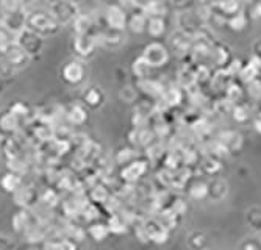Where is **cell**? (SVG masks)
<instances>
[{
	"mask_svg": "<svg viewBox=\"0 0 261 250\" xmlns=\"http://www.w3.org/2000/svg\"><path fill=\"white\" fill-rule=\"evenodd\" d=\"M166 58H168V52L163 47L161 44H150L146 47L144 55H142V60H144L149 66H160L164 64Z\"/></svg>",
	"mask_w": 261,
	"mask_h": 250,
	"instance_id": "5b68a950",
	"label": "cell"
},
{
	"mask_svg": "<svg viewBox=\"0 0 261 250\" xmlns=\"http://www.w3.org/2000/svg\"><path fill=\"white\" fill-rule=\"evenodd\" d=\"M82 100H83V105L88 109H99L105 102L103 91L100 88H97V86H91L83 93Z\"/></svg>",
	"mask_w": 261,
	"mask_h": 250,
	"instance_id": "8992f818",
	"label": "cell"
},
{
	"mask_svg": "<svg viewBox=\"0 0 261 250\" xmlns=\"http://www.w3.org/2000/svg\"><path fill=\"white\" fill-rule=\"evenodd\" d=\"M17 45L25 52L29 57L32 55H36L41 52L42 49V38L36 33H33L32 30H25L23 29L20 33H19V39H17Z\"/></svg>",
	"mask_w": 261,
	"mask_h": 250,
	"instance_id": "3957f363",
	"label": "cell"
},
{
	"mask_svg": "<svg viewBox=\"0 0 261 250\" xmlns=\"http://www.w3.org/2000/svg\"><path fill=\"white\" fill-rule=\"evenodd\" d=\"M128 27L136 33H139V32H142L146 27H147V22H146V19H144V16H141L139 14V17L138 16H133L132 19H130V22H128Z\"/></svg>",
	"mask_w": 261,
	"mask_h": 250,
	"instance_id": "5bb4252c",
	"label": "cell"
},
{
	"mask_svg": "<svg viewBox=\"0 0 261 250\" xmlns=\"http://www.w3.org/2000/svg\"><path fill=\"white\" fill-rule=\"evenodd\" d=\"M61 78L69 86H80L86 78V66L80 60H70L61 67Z\"/></svg>",
	"mask_w": 261,
	"mask_h": 250,
	"instance_id": "7a4b0ae2",
	"label": "cell"
},
{
	"mask_svg": "<svg viewBox=\"0 0 261 250\" xmlns=\"http://www.w3.org/2000/svg\"><path fill=\"white\" fill-rule=\"evenodd\" d=\"M0 186H2V189L5 192H8V194L17 192L22 188L20 175H17L16 172H7V174H4V177L0 178Z\"/></svg>",
	"mask_w": 261,
	"mask_h": 250,
	"instance_id": "9c48e42d",
	"label": "cell"
},
{
	"mask_svg": "<svg viewBox=\"0 0 261 250\" xmlns=\"http://www.w3.org/2000/svg\"><path fill=\"white\" fill-rule=\"evenodd\" d=\"M110 233V227L105 225V224H100V222H94L89 225V229H88V235L94 239V241H103Z\"/></svg>",
	"mask_w": 261,
	"mask_h": 250,
	"instance_id": "8fae6325",
	"label": "cell"
},
{
	"mask_svg": "<svg viewBox=\"0 0 261 250\" xmlns=\"http://www.w3.org/2000/svg\"><path fill=\"white\" fill-rule=\"evenodd\" d=\"M67 119L74 125H83L88 121V108L85 105H72L67 111Z\"/></svg>",
	"mask_w": 261,
	"mask_h": 250,
	"instance_id": "30bf717a",
	"label": "cell"
},
{
	"mask_svg": "<svg viewBox=\"0 0 261 250\" xmlns=\"http://www.w3.org/2000/svg\"><path fill=\"white\" fill-rule=\"evenodd\" d=\"M149 33L152 36H160L163 32H164V20L161 17H152L149 22H147V27Z\"/></svg>",
	"mask_w": 261,
	"mask_h": 250,
	"instance_id": "7c38bea8",
	"label": "cell"
},
{
	"mask_svg": "<svg viewBox=\"0 0 261 250\" xmlns=\"http://www.w3.org/2000/svg\"><path fill=\"white\" fill-rule=\"evenodd\" d=\"M19 124H20V121L17 118H14L11 113L7 109L5 113L0 115V134L5 136V138H8V136H11L17 130Z\"/></svg>",
	"mask_w": 261,
	"mask_h": 250,
	"instance_id": "ba28073f",
	"label": "cell"
},
{
	"mask_svg": "<svg viewBox=\"0 0 261 250\" xmlns=\"http://www.w3.org/2000/svg\"><path fill=\"white\" fill-rule=\"evenodd\" d=\"M96 39L88 36V35H77L75 41H74V49L77 50L79 57L82 58H86V57H91L94 52H96Z\"/></svg>",
	"mask_w": 261,
	"mask_h": 250,
	"instance_id": "52a82bcc",
	"label": "cell"
},
{
	"mask_svg": "<svg viewBox=\"0 0 261 250\" xmlns=\"http://www.w3.org/2000/svg\"><path fill=\"white\" fill-rule=\"evenodd\" d=\"M8 111L11 113V115L14 116V118H17L19 121L22 119V118H25L27 115H29V106L23 103V102H14L10 108H8Z\"/></svg>",
	"mask_w": 261,
	"mask_h": 250,
	"instance_id": "4fadbf2b",
	"label": "cell"
},
{
	"mask_svg": "<svg viewBox=\"0 0 261 250\" xmlns=\"http://www.w3.org/2000/svg\"><path fill=\"white\" fill-rule=\"evenodd\" d=\"M27 24H29V30L39 35L41 38L47 35H54L58 30V22L55 20V17L44 13L32 14L27 20Z\"/></svg>",
	"mask_w": 261,
	"mask_h": 250,
	"instance_id": "6da1fadb",
	"label": "cell"
},
{
	"mask_svg": "<svg viewBox=\"0 0 261 250\" xmlns=\"http://www.w3.org/2000/svg\"><path fill=\"white\" fill-rule=\"evenodd\" d=\"M60 250H77V244L74 241L66 239L60 244Z\"/></svg>",
	"mask_w": 261,
	"mask_h": 250,
	"instance_id": "9a60e30c",
	"label": "cell"
},
{
	"mask_svg": "<svg viewBox=\"0 0 261 250\" xmlns=\"http://www.w3.org/2000/svg\"><path fill=\"white\" fill-rule=\"evenodd\" d=\"M10 250H14V248H10Z\"/></svg>",
	"mask_w": 261,
	"mask_h": 250,
	"instance_id": "2e32d148",
	"label": "cell"
},
{
	"mask_svg": "<svg viewBox=\"0 0 261 250\" xmlns=\"http://www.w3.org/2000/svg\"><path fill=\"white\" fill-rule=\"evenodd\" d=\"M105 19H107V24H108L110 30L121 32L127 25V14H125L124 8L117 7V5L108 7V10L105 13Z\"/></svg>",
	"mask_w": 261,
	"mask_h": 250,
	"instance_id": "277c9868",
	"label": "cell"
}]
</instances>
